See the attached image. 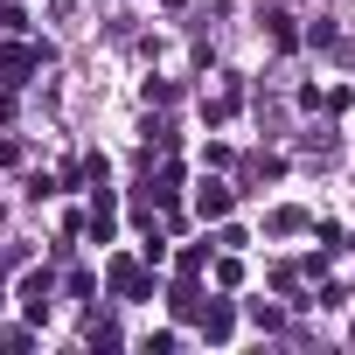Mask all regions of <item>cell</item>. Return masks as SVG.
I'll return each instance as SVG.
<instances>
[{
	"mask_svg": "<svg viewBox=\"0 0 355 355\" xmlns=\"http://www.w3.org/2000/svg\"><path fill=\"white\" fill-rule=\"evenodd\" d=\"M196 209H202V216H223V209H230V196H223V189H216V182H209V189H202V196H196Z\"/></svg>",
	"mask_w": 355,
	"mask_h": 355,
	"instance_id": "1",
	"label": "cell"
},
{
	"mask_svg": "<svg viewBox=\"0 0 355 355\" xmlns=\"http://www.w3.org/2000/svg\"><path fill=\"white\" fill-rule=\"evenodd\" d=\"M202 327H209V341H223V334H230V306H209V313H202Z\"/></svg>",
	"mask_w": 355,
	"mask_h": 355,
	"instance_id": "2",
	"label": "cell"
}]
</instances>
